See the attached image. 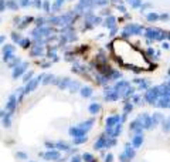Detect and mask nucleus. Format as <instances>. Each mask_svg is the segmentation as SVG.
<instances>
[{
	"instance_id": "1",
	"label": "nucleus",
	"mask_w": 170,
	"mask_h": 162,
	"mask_svg": "<svg viewBox=\"0 0 170 162\" xmlns=\"http://www.w3.org/2000/svg\"><path fill=\"white\" fill-rule=\"evenodd\" d=\"M44 78V75H38V77H36V78H31V80L27 82V85H26L24 88V94H28V92H31L37 88V85H38V82Z\"/></svg>"
},
{
	"instance_id": "2",
	"label": "nucleus",
	"mask_w": 170,
	"mask_h": 162,
	"mask_svg": "<svg viewBox=\"0 0 170 162\" xmlns=\"http://www.w3.org/2000/svg\"><path fill=\"white\" fill-rule=\"evenodd\" d=\"M50 33H51V29L50 27H37L34 32H33V36L36 37V39H38V37H44V36H48Z\"/></svg>"
},
{
	"instance_id": "3",
	"label": "nucleus",
	"mask_w": 170,
	"mask_h": 162,
	"mask_svg": "<svg viewBox=\"0 0 170 162\" xmlns=\"http://www.w3.org/2000/svg\"><path fill=\"white\" fill-rule=\"evenodd\" d=\"M43 156H44L47 161H61L60 152H58V151H55V149H50L48 152L43 154Z\"/></svg>"
},
{
	"instance_id": "4",
	"label": "nucleus",
	"mask_w": 170,
	"mask_h": 162,
	"mask_svg": "<svg viewBox=\"0 0 170 162\" xmlns=\"http://www.w3.org/2000/svg\"><path fill=\"white\" fill-rule=\"evenodd\" d=\"M140 32H142V27L140 26H135V24H129L125 27V32H123V36L126 37V36H129L130 34H140Z\"/></svg>"
},
{
	"instance_id": "5",
	"label": "nucleus",
	"mask_w": 170,
	"mask_h": 162,
	"mask_svg": "<svg viewBox=\"0 0 170 162\" xmlns=\"http://www.w3.org/2000/svg\"><path fill=\"white\" fill-rule=\"evenodd\" d=\"M27 67H28L27 63H21V64H18L17 67H14V68H13V78H18V77L27 70Z\"/></svg>"
},
{
	"instance_id": "6",
	"label": "nucleus",
	"mask_w": 170,
	"mask_h": 162,
	"mask_svg": "<svg viewBox=\"0 0 170 162\" xmlns=\"http://www.w3.org/2000/svg\"><path fill=\"white\" fill-rule=\"evenodd\" d=\"M159 95V88H153V90H149L147 92H146V101L147 103H152L153 104L154 101H156V98Z\"/></svg>"
},
{
	"instance_id": "7",
	"label": "nucleus",
	"mask_w": 170,
	"mask_h": 162,
	"mask_svg": "<svg viewBox=\"0 0 170 162\" xmlns=\"http://www.w3.org/2000/svg\"><path fill=\"white\" fill-rule=\"evenodd\" d=\"M87 132L80 128V127H73V128H70V135L73 138H78V137H82V135H85Z\"/></svg>"
},
{
	"instance_id": "8",
	"label": "nucleus",
	"mask_w": 170,
	"mask_h": 162,
	"mask_svg": "<svg viewBox=\"0 0 170 162\" xmlns=\"http://www.w3.org/2000/svg\"><path fill=\"white\" fill-rule=\"evenodd\" d=\"M55 84L60 87L61 90L67 88V87H70V84H71V80L68 78V77H64V78H58V80H55Z\"/></svg>"
},
{
	"instance_id": "9",
	"label": "nucleus",
	"mask_w": 170,
	"mask_h": 162,
	"mask_svg": "<svg viewBox=\"0 0 170 162\" xmlns=\"http://www.w3.org/2000/svg\"><path fill=\"white\" fill-rule=\"evenodd\" d=\"M119 121H121L119 115H115V117H109V118H106V128H112V127H116Z\"/></svg>"
},
{
	"instance_id": "10",
	"label": "nucleus",
	"mask_w": 170,
	"mask_h": 162,
	"mask_svg": "<svg viewBox=\"0 0 170 162\" xmlns=\"http://www.w3.org/2000/svg\"><path fill=\"white\" fill-rule=\"evenodd\" d=\"M17 105V98L16 95H10V98H9V103L7 105H6V108H7V111H10V113H13L14 111V108H16Z\"/></svg>"
},
{
	"instance_id": "11",
	"label": "nucleus",
	"mask_w": 170,
	"mask_h": 162,
	"mask_svg": "<svg viewBox=\"0 0 170 162\" xmlns=\"http://www.w3.org/2000/svg\"><path fill=\"white\" fill-rule=\"evenodd\" d=\"M43 54H44V49H43V46H40V44L34 46L31 49V56L33 57H41Z\"/></svg>"
},
{
	"instance_id": "12",
	"label": "nucleus",
	"mask_w": 170,
	"mask_h": 162,
	"mask_svg": "<svg viewBox=\"0 0 170 162\" xmlns=\"http://www.w3.org/2000/svg\"><path fill=\"white\" fill-rule=\"evenodd\" d=\"M92 125H94V120H87V121L81 122L78 127H80V128H82V130L85 131V132H88V131L92 128Z\"/></svg>"
},
{
	"instance_id": "13",
	"label": "nucleus",
	"mask_w": 170,
	"mask_h": 162,
	"mask_svg": "<svg viewBox=\"0 0 170 162\" xmlns=\"http://www.w3.org/2000/svg\"><path fill=\"white\" fill-rule=\"evenodd\" d=\"M105 146H106V138L105 137H101L97 142H95V149H102V148H105Z\"/></svg>"
},
{
	"instance_id": "14",
	"label": "nucleus",
	"mask_w": 170,
	"mask_h": 162,
	"mask_svg": "<svg viewBox=\"0 0 170 162\" xmlns=\"http://www.w3.org/2000/svg\"><path fill=\"white\" fill-rule=\"evenodd\" d=\"M142 142H143V137L142 135H136V137H133L132 145H133V148H139V146L142 145Z\"/></svg>"
},
{
	"instance_id": "15",
	"label": "nucleus",
	"mask_w": 170,
	"mask_h": 162,
	"mask_svg": "<svg viewBox=\"0 0 170 162\" xmlns=\"http://www.w3.org/2000/svg\"><path fill=\"white\" fill-rule=\"evenodd\" d=\"M80 92H81L82 97L88 98V97H91V95H92V88H91V87H82Z\"/></svg>"
},
{
	"instance_id": "16",
	"label": "nucleus",
	"mask_w": 170,
	"mask_h": 162,
	"mask_svg": "<svg viewBox=\"0 0 170 162\" xmlns=\"http://www.w3.org/2000/svg\"><path fill=\"white\" fill-rule=\"evenodd\" d=\"M99 110H101V105L97 104V103H92V104L89 105V113L94 114V115H97V114L99 113Z\"/></svg>"
},
{
	"instance_id": "17",
	"label": "nucleus",
	"mask_w": 170,
	"mask_h": 162,
	"mask_svg": "<svg viewBox=\"0 0 170 162\" xmlns=\"http://www.w3.org/2000/svg\"><path fill=\"white\" fill-rule=\"evenodd\" d=\"M10 118H11V114H4V117H3V125L6 127V128H9L10 127Z\"/></svg>"
},
{
	"instance_id": "18",
	"label": "nucleus",
	"mask_w": 170,
	"mask_h": 162,
	"mask_svg": "<svg viewBox=\"0 0 170 162\" xmlns=\"http://www.w3.org/2000/svg\"><path fill=\"white\" fill-rule=\"evenodd\" d=\"M18 64H21V60H20V58H17V57H14L13 60H10V61H9V65H10L11 68H14V67H17Z\"/></svg>"
},
{
	"instance_id": "19",
	"label": "nucleus",
	"mask_w": 170,
	"mask_h": 162,
	"mask_svg": "<svg viewBox=\"0 0 170 162\" xmlns=\"http://www.w3.org/2000/svg\"><path fill=\"white\" fill-rule=\"evenodd\" d=\"M50 82H55V77L54 75H44L43 84H50Z\"/></svg>"
},
{
	"instance_id": "20",
	"label": "nucleus",
	"mask_w": 170,
	"mask_h": 162,
	"mask_svg": "<svg viewBox=\"0 0 170 162\" xmlns=\"http://www.w3.org/2000/svg\"><path fill=\"white\" fill-rule=\"evenodd\" d=\"M87 139H88V138L85 137V135H82V137H78V138H74V144H75V145H80V144H84Z\"/></svg>"
},
{
	"instance_id": "21",
	"label": "nucleus",
	"mask_w": 170,
	"mask_h": 162,
	"mask_svg": "<svg viewBox=\"0 0 170 162\" xmlns=\"http://www.w3.org/2000/svg\"><path fill=\"white\" fill-rule=\"evenodd\" d=\"M125 155L128 156V158H133L135 156V151H133V148H130V146H126V149H125Z\"/></svg>"
},
{
	"instance_id": "22",
	"label": "nucleus",
	"mask_w": 170,
	"mask_h": 162,
	"mask_svg": "<svg viewBox=\"0 0 170 162\" xmlns=\"http://www.w3.org/2000/svg\"><path fill=\"white\" fill-rule=\"evenodd\" d=\"M55 148H58V149H63V151H68V149H70L68 144H65V142H57Z\"/></svg>"
},
{
	"instance_id": "23",
	"label": "nucleus",
	"mask_w": 170,
	"mask_h": 162,
	"mask_svg": "<svg viewBox=\"0 0 170 162\" xmlns=\"http://www.w3.org/2000/svg\"><path fill=\"white\" fill-rule=\"evenodd\" d=\"M14 53H6V54H4V57H3V61H4V63H9V61H10V60H13V58H14Z\"/></svg>"
},
{
	"instance_id": "24",
	"label": "nucleus",
	"mask_w": 170,
	"mask_h": 162,
	"mask_svg": "<svg viewBox=\"0 0 170 162\" xmlns=\"http://www.w3.org/2000/svg\"><path fill=\"white\" fill-rule=\"evenodd\" d=\"M80 88V82H78V81H73L71 80V84H70V90H71V91H77V90Z\"/></svg>"
},
{
	"instance_id": "25",
	"label": "nucleus",
	"mask_w": 170,
	"mask_h": 162,
	"mask_svg": "<svg viewBox=\"0 0 170 162\" xmlns=\"http://www.w3.org/2000/svg\"><path fill=\"white\" fill-rule=\"evenodd\" d=\"M63 3H64V0H57L55 3H54V6H53V11H58L60 7L63 6Z\"/></svg>"
},
{
	"instance_id": "26",
	"label": "nucleus",
	"mask_w": 170,
	"mask_h": 162,
	"mask_svg": "<svg viewBox=\"0 0 170 162\" xmlns=\"http://www.w3.org/2000/svg\"><path fill=\"white\" fill-rule=\"evenodd\" d=\"M82 159L85 162H95V158H94L91 154H84L82 155Z\"/></svg>"
},
{
	"instance_id": "27",
	"label": "nucleus",
	"mask_w": 170,
	"mask_h": 162,
	"mask_svg": "<svg viewBox=\"0 0 170 162\" xmlns=\"http://www.w3.org/2000/svg\"><path fill=\"white\" fill-rule=\"evenodd\" d=\"M30 44H31V41L28 40V39H21V41H20V46H21L23 49H27Z\"/></svg>"
},
{
	"instance_id": "28",
	"label": "nucleus",
	"mask_w": 170,
	"mask_h": 162,
	"mask_svg": "<svg viewBox=\"0 0 170 162\" xmlns=\"http://www.w3.org/2000/svg\"><path fill=\"white\" fill-rule=\"evenodd\" d=\"M6 53H14V46H4L3 47V54Z\"/></svg>"
},
{
	"instance_id": "29",
	"label": "nucleus",
	"mask_w": 170,
	"mask_h": 162,
	"mask_svg": "<svg viewBox=\"0 0 170 162\" xmlns=\"http://www.w3.org/2000/svg\"><path fill=\"white\" fill-rule=\"evenodd\" d=\"M7 7L11 9V10H17V3L14 0H9L7 1Z\"/></svg>"
},
{
	"instance_id": "30",
	"label": "nucleus",
	"mask_w": 170,
	"mask_h": 162,
	"mask_svg": "<svg viewBox=\"0 0 170 162\" xmlns=\"http://www.w3.org/2000/svg\"><path fill=\"white\" fill-rule=\"evenodd\" d=\"M11 39H13V41H16V43H20V41H21V36H20L18 33H11Z\"/></svg>"
},
{
	"instance_id": "31",
	"label": "nucleus",
	"mask_w": 170,
	"mask_h": 162,
	"mask_svg": "<svg viewBox=\"0 0 170 162\" xmlns=\"http://www.w3.org/2000/svg\"><path fill=\"white\" fill-rule=\"evenodd\" d=\"M105 26H108V27H113V26H115V17H109V19H106Z\"/></svg>"
},
{
	"instance_id": "32",
	"label": "nucleus",
	"mask_w": 170,
	"mask_h": 162,
	"mask_svg": "<svg viewBox=\"0 0 170 162\" xmlns=\"http://www.w3.org/2000/svg\"><path fill=\"white\" fill-rule=\"evenodd\" d=\"M31 77H33V71H28V73L24 74V77H23V81H24V82H28V81L31 80Z\"/></svg>"
},
{
	"instance_id": "33",
	"label": "nucleus",
	"mask_w": 170,
	"mask_h": 162,
	"mask_svg": "<svg viewBox=\"0 0 170 162\" xmlns=\"http://www.w3.org/2000/svg\"><path fill=\"white\" fill-rule=\"evenodd\" d=\"M160 107H169L170 105V100L169 98H163V100H160V104H159Z\"/></svg>"
},
{
	"instance_id": "34",
	"label": "nucleus",
	"mask_w": 170,
	"mask_h": 162,
	"mask_svg": "<svg viewBox=\"0 0 170 162\" xmlns=\"http://www.w3.org/2000/svg\"><path fill=\"white\" fill-rule=\"evenodd\" d=\"M31 20H33V17H26L24 20H23V24H20V29L26 27V26H27V23H28V22H31Z\"/></svg>"
},
{
	"instance_id": "35",
	"label": "nucleus",
	"mask_w": 170,
	"mask_h": 162,
	"mask_svg": "<svg viewBox=\"0 0 170 162\" xmlns=\"http://www.w3.org/2000/svg\"><path fill=\"white\" fill-rule=\"evenodd\" d=\"M16 156L18 158V159H27V155H26L24 152H17Z\"/></svg>"
},
{
	"instance_id": "36",
	"label": "nucleus",
	"mask_w": 170,
	"mask_h": 162,
	"mask_svg": "<svg viewBox=\"0 0 170 162\" xmlns=\"http://www.w3.org/2000/svg\"><path fill=\"white\" fill-rule=\"evenodd\" d=\"M6 6H7V3H6V0H0V11H3Z\"/></svg>"
},
{
	"instance_id": "37",
	"label": "nucleus",
	"mask_w": 170,
	"mask_h": 162,
	"mask_svg": "<svg viewBox=\"0 0 170 162\" xmlns=\"http://www.w3.org/2000/svg\"><path fill=\"white\" fill-rule=\"evenodd\" d=\"M20 4H21L23 7H27V6L30 4V0H20Z\"/></svg>"
},
{
	"instance_id": "38",
	"label": "nucleus",
	"mask_w": 170,
	"mask_h": 162,
	"mask_svg": "<svg viewBox=\"0 0 170 162\" xmlns=\"http://www.w3.org/2000/svg\"><path fill=\"white\" fill-rule=\"evenodd\" d=\"M46 146H47L48 149H54V148H55V144H53V142H48V141H47V142H46Z\"/></svg>"
},
{
	"instance_id": "39",
	"label": "nucleus",
	"mask_w": 170,
	"mask_h": 162,
	"mask_svg": "<svg viewBox=\"0 0 170 162\" xmlns=\"http://www.w3.org/2000/svg\"><path fill=\"white\" fill-rule=\"evenodd\" d=\"M43 7H44V10H46V11H50V4H48V1H44Z\"/></svg>"
},
{
	"instance_id": "40",
	"label": "nucleus",
	"mask_w": 170,
	"mask_h": 162,
	"mask_svg": "<svg viewBox=\"0 0 170 162\" xmlns=\"http://www.w3.org/2000/svg\"><path fill=\"white\" fill-rule=\"evenodd\" d=\"M33 6H36V7H41V1H40V0H34V1H33Z\"/></svg>"
},
{
	"instance_id": "41",
	"label": "nucleus",
	"mask_w": 170,
	"mask_h": 162,
	"mask_svg": "<svg viewBox=\"0 0 170 162\" xmlns=\"http://www.w3.org/2000/svg\"><path fill=\"white\" fill-rule=\"evenodd\" d=\"M36 22H37V27H41V26H43V23H44V19H37Z\"/></svg>"
},
{
	"instance_id": "42",
	"label": "nucleus",
	"mask_w": 170,
	"mask_h": 162,
	"mask_svg": "<svg viewBox=\"0 0 170 162\" xmlns=\"http://www.w3.org/2000/svg\"><path fill=\"white\" fill-rule=\"evenodd\" d=\"M71 162H81V158H80V156H73V158H71Z\"/></svg>"
},
{
	"instance_id": "43",
	"label": "nucleus",
	"mask_w": 170,
	"mask_h": 162,
	"mask_svg": "<svg viewBox=\"0 0 170 162\" xmlns=\"http://www.w3.org/2000/svg\"><path fill=\"white\" fill-rule=\"evenodd\" d=\"M147 19H149V20H156V19H157V16H156V14H149V16H147Z\"/></svg>"
},
{
	"instance_id": "44",
	"label": "nucleus",
	"mask_w": 170,
	"mask_h": 162,
	"mask_svg": "<svg viewBox=\"0 0 170 162\" xmlns=\"http://www.w3.org/2000/svg\"><path fill=\"white\" fill-rule=\"evenodd\" d=\"M105 161H106V162H112V155H111V154L108 155V156H106V159H105Z\"/></svg>"
},
{
	"instance_id": "45",
	"label": "nucleus",
	"mask_w": 170,
	"mask_h": 162,
	"mask_svg": "<svg viewBox=\"0 0 170 162\" xmlns=\"http://www.w3.org/2000/svg\"><path fill=\"white\" fill-rule=\"evenodd\" d=\"M4 40H6V37H4V36H0V44H3Z\"/></svg>"
}]
</instances>
